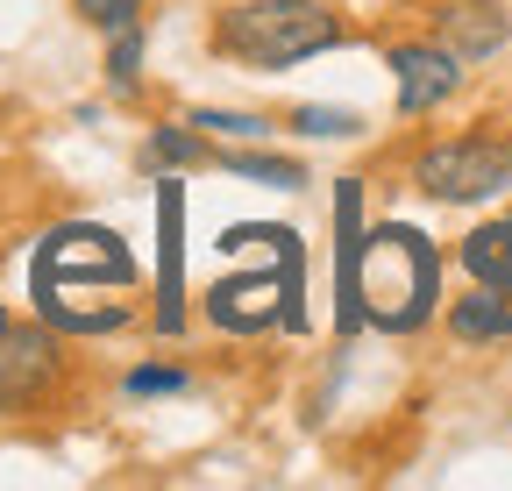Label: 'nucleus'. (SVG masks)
I'll use <instances>...</instances> for the list:
<instances>
[{
    "label": "nucleus",
    "mask_w": 512,
    "mask_h": 491,
    "mask_svg": "<svg viewBox=\"0 0 512 491\" xmlns=\"http://www.w3.org/2000/svg\"><path fill=\"white\" fill-rule=\"evenodd\" d=\"M136 278V250L100 221H57L29 250L36 321H50L57 335H121L136 321V306H128Z\"/></svg>",
    "instance_id": "f257e3e1"
},
{
    "label": "nucleus",
    "mask_w": 512,
    "mask_h": 491,
    "mask_svg": "<svg viewBox=\"0 0 512 491\" xmlns=\"http://www.w3.org/2000/svg\"><path fill=\"white\" fill-rule=\"evenodd\" d=\"M349 43V22L328 0H228L207 22V50L242 72H299Z\"/></svg>",
    "instance_id": "f03ea898"
},
{
    "label": "nucleus",
    "mask_w": 512,
    "mask_h": 491,
    "mask_svg": "<svg viewBox=\"0 0 512 491\" xmlns=\"http://www.w3.org/2000/svg\"><path fill=\"white\" fill-rule=\"evenodd\" d=\"M441 306V250L413 221L363 228L356 250V321L377 335H420Z\"/></svg>",
    "instance_id": "7ed1b4c3"
},
{
    "label": "nucleus",
    "mask_w": 512,
    "mask_h": 491,
    "mask_svg": "<svg viewBox=\"0 0 512 491\" xmlns=\"http://www.w3.org/2000/svg\"><path fill=\"white\" fill-rule=\"evenodd\" d=\"M271 271H235V278H221L214 292H207V321L221 328V335H256V328H292V335H306L313 321H306V242H299V228H271Z\"/></svg>",
    "instance_id": "20e7f679"
},
{
    "label": "nucleus",
    "mask_w": 512,
    "mask_h": 491,
    "mask_svg": "<svg viewBox=\"0 0 512 491\" xmlns=\"http://www.w3.org/2000/svg\"><path fill=\"white\" fill-rule=\"evenodd\" d=\"M413 186L434 207H484L512 193V136H441L413 157Z\"/></svg>",
    "instance_id": "39448f33"
},
{
    "label": "nucleus",
    "mask_w": 512,
    "mask_h": 491,
    "mask_svg": "<svg viewBox=\"0 0 512 491\" xmlns=\"http://www.w3.org/2000/svg\"><path fill=\"white\" fill-rule=\"evenodd\" d=\"M64 378V342L50 321H22L0 306V413H29Z\"/></svg>",
    "instance_id": "423d86ee"
},
{
    "label": "nucleus",
    "mask_w": 512,
    "mask_h": 491,
    "mask_svg": "<svg viewBox=\"0 0 512 491\" xmlns=\"http://www.w3.org/2000/svg\"><path fill=\"white\" fill-rule=\"evenodd\" d=\"M192 306H185V186L178 171H157V306L150 328L157 335H185Z\"/></svg>",
    "instance_id": "0eeeda50"
},
{
    "label": "nucleus",
    "mask_w": 512,
    "mask_h": 491,
    "mask_svg": "<svg viewBox=\"0 0 512 491\" xmlns=\"http://www.w3.org/2000/svg\"><path fill=\"white\" fill-rule=\"evenodd\" d=\"M384 65H392V86H399V114L406 121L434 114L448 93L463 86V57L448 50V43H392V50H384Z\"/></svg>",
    "instance_id": "6e6552de"
},
{
    "label": "nucleus",
    "mask_w": 512,
    "mask_h": 491,
    "mask_svg": "<svg viewBox=\"0 0 512 491\" xmlns=\"http://www.w3.org/2000/svg\"><path fill=\"white\" fill-rule=\"evenodd\" d=\"M505 36H512V15L498 8V0H441V8H434V43L456 50L463 72L491 65V57L505 50Z\"/></svg>",
    "instance_id": "1a4fd4ad"
},
{
    "label": "nucleus",
    "mask_w": 512,
    "mask_h": 491,
    "mask_svg": "<svg viewBox=\"0 0 512 491\" xmlns=\"http://www.w3.org/2000/svg\"><path fill=\"white\" fill-rule=\"evenodd\" d=\"M356 250H363V178H342L335 186V328H342V342L363 335V321H356Z\"/></svg>",
    "instance_id": "9d476101"
},
{
    "label": "nucleus",
    "mask_w": 512,
    "mask_h": 491,
    "mask_svg": "<svg viewBox=\"0 0 512 491\" xmlns=\"http://www.w3.org/2000/svg\"><path fill=\"white\" fill-rule=\"evenodd\" d=\"M448 328H456V342H512V278L498 285H477L448 306Z\"/></svg>",
    "instance_id": "9b49d317"
},
{
    "label": "nucleus",
    "mask_w": 512,
    "mask_h": 491,
    "mask_svg": "<svg viewBox=\"0 0 512 491\" xmlns=\"http://www.w3.org/2000/svg\"><path fill=\"white\" fill-rule=\"evenodd\" d=\"M214 164L228 171V178H242V186H264V193H299L306 186V164L299 157H278V150H256V143H228V150H214Z\"/></svg>",
    "instance_id": "f8f14e48"
},
{
    "label": "nucleus",
    "mask_w": 512,
    "mask_h": 491,
    "mask_svg": "<svg viewBox=\"0 0 512 491\" xmlns=\"http://www.w3.org/2000/svg\"><path fill=\"white\" fill-rule=\"evenodd\" d=\"M200 164H214V136L207 129H192V121H157L150 129V143H143V171L157 178V171H200Z\"/></svg>",
    "instance_id": "ddd939ff"
},
{
    "label": "nucleus",
    "mask_w": 512,
    "mask_h": 491,
    "mask_svg": "<svg viewBox=\"0 0 512 491\" xmlns=\"http://www.w3.org/2000/svg\"><path fill=\"white\" fill-rule=\"evenodd\" d=\"M463 271H470L477 285L512 278V207H505L498 221H484V228H470V235H463Z\"/></svg>",
    "instance_id": "4468645a"
},
{
    "label": "nucleus",
    "mask_w": 512,
    "mask_h": 491,
    "mask_svg": "<svg viewBox=\"0 0 512 491\" xmlns=\"http://www.w3.org/2000/svg\"><path fill=\"white\" fill-rule=\"evenodd\" d=\"M107 93L114 100H143V22H121L107 29Z\"/></svg>",
    "instance_id": "2eb2a0df"
},
{
    "label": "nucleus",
    "mask_w": 512,
    "mask_h": 491,
    "mask_svg": "<svg viewBox=\"0 0 512 491\" xmlns=\"http://www.w3.org/2000/svg\"><path fill=\"white\" fill-rule=\"evenodd\" d=\"M185 121H192V129H207V136H221V143H264L271 136V121L249 114V107H192Z\"/></svg>",
    "instance_id": "dca6fc26"
},
{
    "label": "nucleus",
    "mask_w": 512,
    "mask_h": 491,
    "mask_svg": "<svg viewBox=\"0 0 512 491\" xmlns=\"http://www.w3.org/2000/svg\"><path fill=\"white\" fill-rule=\"evenodd\" d=\"M292 136H313V143H342V136H363V114L356 107H292V121H285Z\"/></svg>",
    "instance_id": "f3484780"
},
{
    "label": "nucleus",
    "mask_w": 512,
    "mask_h": 491,
    "mask_svg": "<svg viewBox=\"0 0 512 491\" xmlns=\"http://www.w3.org/2000/svg\"><path fill=\"white\" fill-rule=\"evenodd\" d=\"M185 385H192L185 363H136V371L121 378L128 399H171V392H185Z\"/></svg>",
    "instance_id": "a211bd4d"
},
{
    "label": "nucleus",
    "mask_w": 512,
    "mask_h": 491,
    "mask_svg": "<svg viewBox=\"0 0 512 491\" xmlns=\"http://www.w3.org/2000/svg\"><path fill=\"white\" fill-rule=\"evenodd\" d=\"M72 8H79L86 29L107 36V29H121V22H136V15H143V0H72Z\"/></svg>",
    "instance_id": "6ab92c4d"
}]
</instances>
